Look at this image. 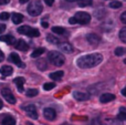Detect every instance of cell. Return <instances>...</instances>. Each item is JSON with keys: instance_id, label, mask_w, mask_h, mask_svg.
<instances>
[{"instance_id": "obj_30", "label": "cell", "mask_w": 126, "mask_h": 125, "mask_svg": "<svg viewBox=\"0 0 126 125\" xmlns=\"http://www.w3.org/2000/svg\"><path fill=\"white\" fill-rule=\"evenodd\" d=\"M93 0H80L79 1V6L80 7H87V6H91Z\"/></svg>"}, {"instance_id": "obj_11", "label": "cell", "mask_w": 126, "mask_h": 125, "mask_svg": "<svg viewBox=\"0 0 126 125\" xmlns=\"http://www.w3.org/2000/svg\"><path fill=\"white\" fill-rule=\"evenodd\" d=\"M114 100H115V95L111 94V93H104V94H102L100 97L101 103H109V102L114 101Z\"/></svg>"}, {"instance_id": "obj_10", "label": "cell", "mask_w": 126, "mask_h": 125, "mask_svg": "<svg viewBox=\"0 0 126 125\" xmlns=\"http://www.w3.org/2000/svg\"><path fill=\"white\" fill-rule=\"evenodd\" d=\"M73 96L75 97L79 101H87L90 99V94L85 92H80V91H76V92L73 93Z\"/></svg>"}, {"instance_id": "obj_38", "label": "cell", "mask_w": 126, "mask_h": 125, "mask_svg": "<svg viewBox=\"0 0 126 125\" xmlns=\"http://www.w3.org/2000/svg\"><path fill=\"white\" fill-rule=\"evenodd\" d=\"M10 2V0H0V6L1 4H7V3H9Z\"/></svg>"}, {"instance_id": "obj_5", "label": "cell", "mask_w": 126, "mask_h": 125, "mask_svg": "<svg viewBox=\"0 0 126 125\" xmlns=\"http://www.w3.org/2000/svg\"><path fill=\"white\" fill-rule=\"evenodd\" d=\"M74 18H75L76 22L80 24H87L91 21V16L87 12H84V11H79V12H76Z\"/></svg>"}, {"instance_id": "obj_17", "label": "cell", "mask_w": 126, "mask_h": 125, "mask_svg": "<svg viewBox=\"0 0 126 125\" xmlns=\"http://www.w3.org/2000/svg\"><path fill=\"white\" fill-rule=\"evenodd\" d=\"M104 125H123V122L118 119H106L103 121Z\"/></svg>"}, {"instance_id": "obj_34", "label": "cell", "mask_w": 126, "mask_h": 125, "mask_svg": "<svg viewBox=\"0 0 126 125\" xmlns=\"http://www.w3.org/2000/svg\"><path fill=\"white\" fill-rule=\"evenodd\" d=\"M121 21L126 24V11H124V12L122 13V16H121Z\"/></svg>"}, {"instance_id": "obj_16", "label": "cell", "mask_w": 126, "mask_h": 125, "mask_svg": "<svg viewBox=\"0 0 126 125\" xmlns=\"http://www.w3.org/2000/svg\"><path fill=\"white\" fill-rule=\"evenodd\" d=\"M1 125H16L15 117H12L11 115H6V116L2 119Z\"/></svg>"}, {"instance_id": "obj_41", "label": "cell", "mask_w": 126, "mask_h": 125, "mask_svg": "<svg viewBox=\"0 0 126 125\" xmlns=\"http://www.w3.org/2000/svg\"><path fill=\"white\" fill-rule=\"evenodd\" d=\"M122 94H123V95H124V96L126 97V88H124V89H123V90H122Z\"/></svg>"}, {"instance_id": "obj_29", "label": "cell", "mask_w": 126, "mask_h": 125, "mask_svg": "<svg viewBox=\"0 0 126 125\" xmlns=\"http://www.w3.org/2000/svg\"><path fill=\"white\" fill-rule=\"evenodd\" d=\"M117 119L121 120V121H126V111L125 109H121L120 113L117 115Z\"/></svg>"}, {"instance_id": "obj_45", "label": "cell", "mask_w": 126, "mask_h": 125, "mask_svg": "<svg viewBox=\"0 0 126 125\" xmlns=\"http://www.w3.org/2000/svg\"><path fill=\"white\" fill-rule=\"evenodd\" d=\"M62 125H72V124H67V123H64V124H62Z\"/></svg>"}, {"instance_id": "obj_1", "label": "cell", "mask_w": 126, "mask_h": 125, "mask_svg": "<svg viewBox=\"0 0 126 125\" xmlns=\"http://www.w3.org/2000/svg\"><path fill=\"white\" fill-rule=\"evenodd\" d=\"M103 61V55L101 53H91V54L82 55L76 60V64L81 69H91L98 65Z\"/></svg>"}, {"instance_id": "obj_26", "label": "cell", "mask_w": 126, "mask_h": 125, "mask_svg": "<svg viewBox=\"0 0 126 125\" xmlns=\"http://www.w3.org/2000/svg\"><path fill=\"white\" fill-rule=\"evenodd\" d=\"M26 94H27L28 97H33V96H35V95L39 94V91H38L37 89H29V90L27 91Z\"/></svg>"}, {"instance_id": "obj_44", "label": "cell", "mask_w": 126, "mask_h": 125, "mask_svg": "<svg viewBox=\"0 0 126 125\" xmlns=\"http://www.w3.org/2000/svg\"><path fill=\"white\" fill-rule=\"evenodd\" d=\"M66 1H71L72 2V1H80V0H66Z\"/></svg>"}, {"instance_id": "obj_42", "label": "cell", "mask_w": 126, "mask_h": 125, "mask_svg": "<svg viewBox=\"0 0 126 125\" xmlns=\"http://www.w3.org/2000/svg\"><path fill=\"white\" fill-rule=\"evenodd\" d=\"M29 0H20V3H26V2H28Z\"/></svg>"}, {"instance_id": "obj_7", "label": "cell", "mask_w": 126, "mask_h": 125, "mask_svg": "<svg viewBox=\"0 0 126 125\" xmlns=\"http://www.w3.org/2000/svg\"><path fill=\"white\" fill-rule=\"evenodd\" d=\"M23 110L26 111L27 115H28L29 117H31V119H34L37 120L38 119V112H37V108H35L33 104H29V105L24 106Z\"/></svg>"}, {"instance_id": "obj_33", "label": "cell", "mask_w": 126, "mask_h": 125, "mask_svg": "<svg viewBox=\"0 0 126 125\" xmlns=\"http://www.w3.org/2000/svg\"><path fill=\"white\" fill-rule=\"evenodd\" d=\"M9 17H10V15H9L8 12H1L0 13V19L1 20H8Z\"/></svg>"}, {"instance_id": "obj_31", "label": "cell", "mask_w": 126, "mask_h": 125, "mask_svg": "<svg viewBox=\"0 0 126 125\" xmlns=\"http://www.w3.org/2000/svg\"><path fill=\"white\" fill-rule=\"evenodd\" d=\"M122 7V2L121 1H112L110 3V8H113V9H117Z\"/></svg>"}, {"instance_id": "obj_20", "label": "cell", "mask_w": 126, "mask_h": 125, "mask_svg": "<svg viewBox=\"0 0 126 125\" xmlns=\"http://www.w3.org/2000/svg\"><path fill=\"white\" fill-rule=\"evenodd\" d=\"M86 39H87V41H89L91 44H97L98 42L101 41L100 37H98V35H96V34H89L86 37Z\"/></svg>"}, {"instance_id": "obj_6", "label": "cell", "mask_w": 126, "mask_h": 125, "mask_svg": "<svg viewBox=\"0 0 126 125\" xmlns=\"http://www.w3.org/2000/svg\"><path fill=\"white\" fill-rule=\"evenodd\" d=\"M1 94H2V96L4 97V100H6L8 103L15 104L16 102H17V100H16L15 95H13V93L11 92L10 89H7V88L2 89V90H1Z\"/></svg>"}, {"instance_id": "obj_4", "label": "cell", "mask_w": 126, "mask_h": 125, "mask_svg": "<svg viewBox=\"0 0 126 125\" xmlns=\"http://www.w3.org/2000/svg\"><path fill=\"white\" fill-rule=\"evenodd\" d=\"M18 32L20 34H24V35H28V37L31 38H35V37H39L40 35V31L35 28H31L29 26H22L18 28Z\"/></svg>"}, {"instance_id": "obj_40", "label": "cell", "mask_w": 126, "mask_h": 125, "mask_svg": "<svg viewBox=\"0 0 126 125\" xmlns=\"http://www.w3.org/2000/svg\"><path fill=\"white\" fill-rule=\"evenodd\" d=\"M42 27H43V28H48L49 27V23H47V22H42Z\"/></svg>"}, {"instance_id": "obj_46", "label": "cell", "mask_w": 126, "mask_h": 125, "mask_svg": "<svg viewBox=\"0 0 126 125\" xmlns=\"http://www.w3.org/2000/svg\"><path fill=\"white\" fill-rule=\"evenodd\" d=\"M124 63H125V64H126V59H125V60H124Z\"/></svg>"}, {"instance_id": "obj_32", "label": "cell", "mask_w": 126, "mask_h": 125, "mask_svg": "<svg viewBox=\"0 0 126 125\" xmlns=\"http://www.w3.org/2000/svg\"><path fill=\"white\" fill-rule=\"evenodd\" d=\"M125 53V49L122 48V47H118V48L115 49V54L117 55V57H121V55H123Z\"/></svg>"}, {"instance_id": "obj_43", "label": "cell", "mask_w": 126, "mask_h": 125, "mask_svg": "<svg viewBox=\"0 0 126 125\" xmlns=\"http://www.w3.org/2000/svg\"><path fill=\"white\" fill-rule=\"evenodd\" d=\"M2 106H3V103H2V101H1V100H0V110H1V109H2Z\"/></svg>"}, {"instance_id": "obj_12", "label": "cell", "mask_w": 126, "mask_h": 125, "mask_svg": "<svg viewBox=\"0 0 126 125\" xmlns=\"http://www.w3.org/2000/svg\"><path fill=\"white\" fill-rule=\"evenodd\" d=\"M15 47H16V49H17V50H20V51H27L29 49L28 43H27L24 40H22V39L18 40Z\"/></svg>"}, {"instance_id": "obj_8", "label": "cell", "mask_w": 126, "mask_h": 125, "mask_svg": "<svg viewBox=\"0 0 126 125\" xmlns=\"http://www.w3.org/2000/svg\"><path fill=\"white\" fill-rule=\"evenodd\" d=\"M9 60H10L11 62H13V63L16 64L17 66H19V68H24V63L21 61V59H20V57L18 55V53H15L12 52L10 55H9Z\"/></svg>"}, {"instance_id": "obj_21", "label": "cell", "mask_w": 126, "mask_h": 125, "mask_svg": "<svg viewBox=\"0 0 126 125\" xmlns=\"http://www.w3.org/2000/svg\"><path fill=\"white\" fill-rule=\"evenodd\" d=\"M37 66L40 69V70L44 71V70H47V68H48V63L46 62L44 59H40L39 61H37Z\"/></svg>"}, {"instance_id": "obj_37", "label": "cell", "mask_w": 126, "mask_h": 125, "mask_svg": "<svg viewBox=\"0 0 126 125\" xmlns=\"http://www.w3.org/2000/svg\"><path fill=\"white\" fill-rule=\"evenodd\" d=\"M6 30V26L4 24H0V33H3Z\"/></svg>"}, {"instance_id": "obj_23", "label": "cell", "mask_w": 126, "mask_h": 125, "mask_svg": "<svg viewBox=\"0 0 126 125\" xmlns=\"http://www.w3.org/2000/svg\"><path fill=\"white\" fill-rule=\"evenodd\" d=\"M63 71H57V72L50 73V78L52 80H61V78L63 77Z\"/></svg>"}, {"instance_id": "obj_28", "label": "cell", "mask_w": 126, "mask_h": 125, "mask_svg": "<svg viewBox=\"0 0 126 125\" xmlns=\"http://www.w3.org/2000/svg\"><path fill=\"white\" fill-rule=\"evenodd\" d=\"M54 88H55L54 82H47V83L43 84V89L46 91H50V90H52V89H54Z\"/></svg>"}, {"instance_id": "obj_3", "label": "cell", "mask_w": 126, "mask_h": 125, "mask_svg": "<svg viewBox=\"0 0 126 125\" xmlns=\"http://www.w3.org/2000/svg\"><path fill=\"white\" fill-rule=\"evenodd\" d=\"M28 13L30 16H32V17H35V16H39L40 13L42 12V10H43V6H42V3L39 1V0H34V1L30 2L28 6Z\"/></svg>"}, {"instance_id": "obj_19", "label": "cell", "mask_w": 126, "mask_h": 125, "mask_svg": "<svg viewBox=\"0 0 126 125\" xmlns=\"http://www.w3.org/2000/svg\"><path fill=\"white\" fill-rule=\"evenodd\" d=\"M60 49L64 53H72L73 52V47L69 43H61L60 44Z\"/></svg>"}, {"instance_id": "obj_35", "label": "cell", "mask_w": 126, "mask_h": 125, "mask_svg": "<svg viewBox=\"0 0 126 125\" xmlns=\"http://www.w3.org/2000/svg\"><path fill=\"white\" fill-rule=\"evenodd\" d=\"M69 22H70V23H71V24H75V23H78V22H76V20H75V18H74V17L70 18Z\"/></svg>"}, {"instance_id": "obj_24", "label": "cell", "mask_w": 126, "mask_h": 125, "mask_svg": "<svg viewBox=\"0 0 126 125\" xmlns=\"http://www.w3.org/2000/svg\"><path fill=\"white\" fill-rule=\"evenodd\" d=\"M52 32L57 33V34H59V35H62L66 32V30H65L64 28H62V27H52Z\"/></svg>"}, {"instance_id": "obj_36", "label": "cell", "mask_w": 126, "mask_h": 125, "mask_svg": "<svg viewBox=\"0 0 126 125\" xmlns=\"http://www.w3.org/2000/svg\"><path fill=\"white\" fill-rule=\"evenodd\" d=\"M44 2H46L48 6H52L53 4V2H54V0H43Z\"/></svg>"}, {"instance_id": "obj_18", "label": "cell", "mask_w": 126, "mask_h": 125, "mask_svg": "<svg viewBox=\"0 0 126 125\" xmlns=\"http://www.w3.org/2000/svg\"><path fill=\"white\" fill-rule=\"evenodd\" d=\"M11 19H12V22L15 24H19L23 21V16H22L21 13L15 12V13H12V18H11Z\"/></svg>"}, {"instance_id": "obj_15", "label": "cell", "mask_w": 126, "mask_h": 125, "mask_svg": "<svg viewBox=\"0 0 126 125\" xmlns=\"http://www.w3.org/2000/svg\"><path fill=\"white\" fill-rule=\"evenodd\" d=\"M0 41L6 42L7 44H15L16 39H15V37H13V35L7 34V35H1V37H0Z\"/></svg>"}, {"instance_id": "obj_27", "label": "cell", "mask_w": 126, "mask_h": 125, "mask_svg": "<svg viewBox=\"0 0 126 125\" xmlns=\"http://www.w3.org/2000/svg\"><path fill=\"white\" fill-rule=\"evenodd\" d=\"M120 39L122 42H124V43H126V27H124L123 29H121L120 31Z\"/></svg>"}, {"instance_id": "obj_39", "label": "cell", "mask_w": 126, "mask_h": 125, "mask_svg": "<svg viewBox=\"0 0 126 125\" xmlns=\"http://www.w3.org/2000/svg\"><path fill=\"white\" fill-rule=\"evenodd\" d=\"M3 59H4V54H3V52L0 50V62L3 61Z\"/></svg>"}, {"instance_id": "obj_9", "label": "cell", "mask_w": 126, "mask_h": 125, "mask_svg": "<svg viewBox=\"0 0 126 125\" xmlns=\"http://www.w3.org/2000/svg\"><path fill=\"white\" fill-rule=\"evenodd\" d=\"M43 115L47 120H49V121H53V120H55L57 113H55V111L53 110L52 108H47V109H44V111H43Z\"/></svg>"}, {"instance_id": "obj_25", "label": "cell", "mask_w": 126, "mask_h": 125, "mask_svg": "<svg viewBox=\"0 0 126 125\" xmlns=\"http://www.w3.org/2000/svg\"><path fill=\"white\" fill-rule=\"evenodd\" d=\"M44 51H46V49H44V48L35 49V50L33 51L32 53H31V58H38V57H40L42 53H44Z\"/></svg>"}, {"instance_id": "obj_22", "label": "cell", "mask_w": 126, "mask_h": 125, "mask_svg": "<svg viewBox=\"0 0 126 125\" xmlns=\"http://www.w3.org/2000/svg\"><path fill=\"white\" fill-rule=\"evenodd\" d=\"M47 41L50 42V43H52V44H58V43L61 42L59 38L55 37V35H52V34H49L48 37H47Z\"/></svg>"}, {"instance_id": "obj_13", "label": "cell", "mask_w": 126, "mask_h": 125, "mask_svg": "<svg viewBox=\"0 0 126 125\" xmlns=\"http://www.w3.org/2000/svg\"><path fill=\"white\" fill-rule=\"evenodd\" d=\"M13 82H15V84L17 85L18 91H19V92H23V84H24V82H26L24 78L18 77V78H16V79L13 80Z\"/></svg>"}, {"instance_id": "obj_14", "label": "cell", "mask_w": 126, "mask_h": 125, "mask_svg": "<svg viewBox=\"0 0 126 125\" xmlns=\"http://www.w3.org/2000/svg\"><path fill=\"white\" fill-rule=\"evenodd\" d=\"M0 73H1L3 77H9L13 73V69L10 65H3L0 68Z\"/></svg>"}, {"instance_id": "obj_2", "label": "cell", "mask_w": 126, "mask_h": 125, "mask_svg": "<svg viewBox=\"0 0 126 125\" xmlns=\"http://www.w3.org/2000/svg\"><path fill=\"white\" fill-rule=\"evenodd\" d=\"M48 59L53 65L55 66H62L65 62V58L62 53L58 51H50L48 53Z\"/></svg>"}]
</instances>
